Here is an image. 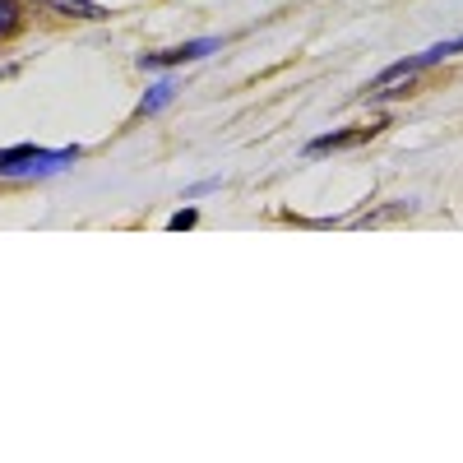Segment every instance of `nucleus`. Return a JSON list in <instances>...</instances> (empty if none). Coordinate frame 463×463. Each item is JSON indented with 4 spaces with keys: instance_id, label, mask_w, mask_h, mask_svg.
I'll use <instances>...</instances> for the list:
<instances>
[{
    "instance_id": "obj_3",
    "label": "nucleus",
    "mask_w": 463,
    "mask_h": 463,
    "mask_svg": "<svg viewBox=\"0 0 463 463\" xmlns=\"http://www.w3.org/2000/svg\"><path fill=\"white\" fill-rule=\"evenodd\" d=\"M375 135V126L371 130H334V135H320L316 144H311V153H329V148H347V144H362V139H371Z\"/></svg>"
},
{
    "instance_id": "obj_5",
    "label": "nucleus",
    "mask_w": 463,
    "mask_h": 463,
    "mask_svg": "<svg viewBox=\"0 0 463 463\" xmlns=\"http://www.w3.org/2000/svg\"><path fill=\"white\" fill-rule=\"evenodd\" d=\"M47 5H56L61 14H80V19H98V5H93V0H47Z\"/></svg>"
},
{
    "instance_id": "obj_2",
    "label": "nucleus",
    "mask_w": 463,
    "mask_h": 463,
    "mask_svg": "<svg viewBox=\"0 0 463 463\" xmlns=\"http://www.w3.org/2000/svg\"><path fill=\"white\" fill-rule=\"evenodd\" d=\"M218 43L213 37H204V43H185V47H172V52H153V56H144V70L148 65H181V61H200V56H209Z\"/></svg>"
},
{
    "instance_id": "obj_7",
    "label": "nucleus",
    "mask_w": 463,
    "mask_h": 463,
    "mask_svg": "<svg viewBox=\"0 0 463 463\" xmlns=\"http://www.w3.org/2000/svg\"><path fill=\"white\" fill-rule=\"evenodd\" d=\"M195 222H200V213H195V209H181V213H172V222H167V227H172V232H181V227H195Z\"/></svg>"
},
{
    "instance_id": "obj_6",
    "label": "nucleus",
    "mask_w": 463,
    "mask_h": 463,
    "mask_svg": "<svg viewBox=\"0 0 463 463\" xmlns=\"http://www.w3.org/2000/svg\"><path fill=\"white\" fill-rule=\"evenodd\" d=\"M10 33H19V5L0 0V37H10Z\"/></svg>"
},
{
    "instance_id": "obj_4",
    "label": "nucleus",
    "mask_w": 463,
    "mask_h": 463,
    "mask_svg": "<svg viewBox=\"0 0 463 463\" xmlns=\"http://www.w3.org/2000/svg\"><path fill=\"white\" fill-rule=\"evenodd\" d=\"M172 93H176L172 84H153V89H148V98L139 102V116H153L158 107H167V102H172Z\"/></svg>"
},
{
    "instance_id": "obj_1",
    "label": "nucleus",
    "mask_w": 463,
    "mask_h": 463,
    "mask_svg": "<svg viewBox=\"0 0 463 463\" xmlns=\"http://www.w3.org/2000/svg\"><path fill=\"white\" fill-rule=\"evenodd\" d=\"M80 158V148H33V144H19V148H5L0 153V176H37V172H61L65 163Z\"/></svg>"
}]
</instances>
